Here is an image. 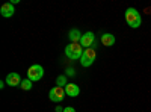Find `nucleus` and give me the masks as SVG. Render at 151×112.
<instances>
[{"instance_id": "f257e3e1", "label": "nucleus", "mask_w": 151, "mask_h": 112, "mask_svg": "<svg viewBox=\"0 0 151 112\" xmlns=\"http://www.w3.org/2000/svg\"><path fill=\"white\" fill-rule=\"evenodd\" d=\"M125 21H127V24L132 29H137L142 24V17H141L139 12H137V9L129 8L125 11Z\"/></svg>"}, {"instance_id": "f03ea898", "label": "nucleus", "mask_w": 151, "mask_h": 112, "mask_svg": "<svg viewBox=\"0 0 151 112\" xmlns=\"http://www.w3.org/2000/svg\"><path fill=\"white\" fill-rule=\"evenodd\" d=\"M83 52H85V50H82L80 43H70V44L65 47V55H67L70 59H73V61L80 59L82 55H83Z\"/></svg>"}, {"instance_id": "7ed1b4c3", "label": "nucleus", "mask_w": 151, "mask_h": 112, "mask_svg": "<svg viewBox=\"0 0 151 112\" xmlns=\"http://www.w3.org/2000/svg\"><path fill=\"white\" fill-rule=\"evenodd\" d=\"M95 58H97V53H95L94 48H85V52H83V55H82V58H80L82 67H85V68L91 67V65L94 64Z\"/></svg>"}, {"instance_id": "20e7f679", "label": "nucleus", "mask_w": 151, "mask_h": 112, "mask_svg": "<svg viewBox=\"0 0 151 112\" xmlns=\"http://www.w3.org/2000/svg\"><path fill=\"white\" fill-rule=\"evenodd\" d=\"M44 76V68L38 64H33L32 67H29L27 70V79L32 80V82H36V80H41Z\"/></svg>"}, {"instance_id": "39448f33", "label": "nucleus", "mask_w": 151, "mask_h": 112, "mask_svg": "<svg viewBox=\"0 0 151 112\" xmlns=\"http://www.w3.org/2000/svg\"><path fill=\"white\" fill-rule=\"evenodd\" d=\"M65 88H60V86H55V88L50 90L48 92V97H50V100L55 102V103H60L62 100L65 98Z\"/></svg>"}, {"instance_id": "423d86ee", "label": "nucleus", "mask_w": 151, "mask_h": 112, "mask_svg": "<svg viewBox=\"0 0 151 112\" xmlns=\"http://www.w3.org/2000/svg\"><path fill=\"white\" fill-rule=\"evenodd\" d=\"M94 44H95V36H94V33H92V32L83 33L82 40H80V46L85 47V48H91Z\"/></svg>"}, {"instance_id": "0eeeda50", "label": "nucleus", "mask_w": 151, "mask_h": 112, "mask_svg": "<svg viewBox=\"0 0 151 112\" xmlns=\"http://www.w3.org/2000/svg\"><path fill=\"white\" fill-rule=\"evenodd\" d=\"M6 85L9 86H20L21 85V77H20V74L18 73H9L8 76H6Z\"/></svg>"}, {"instance_id": "6e6552de", "label": "nucleus", "mask_w": 151, "mask_h": 112, "mask_svg": "<svg viewBox=\"0 0 151 112\" xmlns=\"http://www.w3.org/2000/svg\"><path fill=\"white\" fill-rule=\"evenodd\" d=\"M0 14H2V17H5V18H9V17H12V15L15 14L14 5H12L11 2H8V3L2 5V8H0Z\"/></svg>"}, {"instance_id": "1a4fd4ad", "label": "nucleus", "mask_w": 151, "mask_h": 112, "mask_svg": "<svg viewBox=\"0 0 151 112\" xmlns=\"http://www.w3.org/2000/svg\"><path fill=\"white\" fill-rule=\"evenodd\" d=\"M65 94L70 95V97H77L80 94V88L76 83H68L65 86Z\"/></svg>"}, {"instance_id": "9d476101", "label": "nucleus", "mask_w": 151, "mask_h": 112, "mask_svg": "<svg viewBox=\"0 0 151 112\" xmlns=\"http://www.w3.org/2000/svg\"><path fill=\"white\" fill-rule=\"evenodd\" d=\"M101 44L106 46V47H110L115 44V36H113L112 33H103L101 35Z\"/></svg>"}, {"instance_id": "9b49d317", "label": "nucleus", "mask_w": 151, "mask_h": 112, "mask_svg": "<svg viewBox=\"0 0 151 112\" xmlns=\"http://www.w3.org/2000/svg\"><path fill=\"white\" fill-rule=\"evenodd\" d=\"M82 36H83V35H82L80 30H77V29H71L70 33H68V38H70L71 43H80Z\"/></svg>"}, {"instance_id": "f8f14e48", "label": "nucleus", "mask_w": 151, "mask_h": 112, "mask_svg": "<svg viewBox=\"0 0 151 112\" xmlns=\"http://www.w3.org/2000/svg\"><path fill=\"white\" fill-rule=\"evenodd\" d=\"M56 85H58V86H60V88H65V86L68 85V82H67V76H65V74H60V76H58V79H56Z\"/></svg>"}, {"instance_id": "ddd939ff", "label": "nucleus", "mask_w": 151, "mask_h": 112, "mask_svg": "<svg viewBox=\"0 0 151 112\" xmlns=\"http://www.w3.org/2000/svg\"><path fill=\"white\" fill-rule=\"evenodd\" d=\"M21 90H24V91H30L32 90V86H33V82L32 80H29V79H24L23 82H21Z\"/></svg>"}, {"instance_id": "4468645a", "label": "nucleus", "mask_w": 151, "mask_h": 112, "mask_svg": "<svg viewBox=\"0 0 151 112\" xmlns=\"http://www.w3.org/2000/svg\"><path fill=\"white\" fill-rule=\"evenodd\" d=\"M64 112H76V109L73 106H67V108H64Z\"/></svg>"}, {"instance_id": "2eb2a0df", "label": "nucleus", "mask_w": 151, "mask_h": 112, "mask_svg": "<svg viewBox=\"0 0 151 112\" xmlns=\"http://www.w3.org/2000/svg\"><path fill=\"white\" fill-rule=\"evenodd\" d=\"M74 74H76V73H74L73 68H68V70H67V76H74Z\"/></svg>"}]
</instances>
